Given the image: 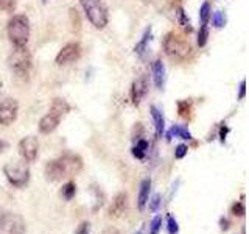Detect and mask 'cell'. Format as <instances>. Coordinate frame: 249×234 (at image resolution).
<instances>
[{"label":"cell","instance_id":"cell-1","mask_svg":"<svg viewBox=\"0 0 249 234\" xmlns=\"http://www.w3.org/2000/svg\"><path fill=\"white\" fill-rule=\"evenodd\" d=\"M162 45H163V52H165L167 57L178 62L187 61L192 57V52H193L190 42L187 41V39H184L182 36L173 33V31L163 38Z\"/></svg>","mask_w":249,"mask_h":234},{"label":"cell","instance_id":"cell-2","mask_svg":"<svg viewBox=\"0 0 249 234\" xmlns=\"http://www.w3.org/2000/svg\"><path fill=\"white\" fill-rule=\"evenodd\" d=\"M8 38L14 47H25L30 39V20L25 14H16L8 22Z\"/></svg>","mask_w":249,"mask_h":234},{"label":"cell","instance_id":"cell-3","mask_svg":"<svg viewBox=\"0 0 249 234\" xmlns=\"http://www.w3.org/2000/svg\"><path fill=\"white\" fill-rule=\"evenodd\" d=\"M6 179L14 187H25L30 181V167L27 161H10L3 166Z\"/></svg>","mask_w":249,"mask_h":234},{"label":"cell","instance_id":"cell-4","mask_svg":"<svg viewBox=\"0 0 249 234\" xmlns=\"http://www.w3.org/2000/svg\"><path fill=\"white\" fill-rule=\"evenodd\" d=\"M89 22L95 28H105L107 25V10L101 0H80Z\"/></svg>","mask_w":249,"mask_h":234},{"label":"cell","instance_id":"cell-5","mask_svg":"<svg viewBox=\"0 0 249 234\" xmlns=\"http://www.w3.org/2000/svg\"><path fill=\"white\" fill-rule=\"evenodd\" d=\"M8 66L11 67L14 74L19 77L28 75V70L31 67V55L25 47H14V50L8 57Z\"/></svg>","mask_w":249,"mask_h":234},{"label":"cell","instance_id":"cell-6","mask_svg":"<svg viewBox=\"0 0 249 234\" xmlns=\"http://www.w3.org/2000/svg\"><path fill=\"white\" fill-rule=\"evenodd\" d=\"M27 222L20 214L3 213L0 214V234H25Z\"/></svg>","mask_w":249,"mask_h":234},{"label":"cell","instance_id":"cell-7","mask_svg":"<svg viewBox=\"0 0 249 234\" xmlns=\"http://www.w3.org/2000/svg\"><path fill=\"white\" fill-rule=\"evenodd\" d=\"M56 164H58V167L62 174V178L75 176L83 170V159L78 155H73V153L62 155L61 158L56 159Z\"/></svg>","mask_w":249,"mask_h":234},{"label":"cell","instance_id":"cell-8","mask_svg":"<svg viewBox=\"0 0 249 234\" xmlns=\"http://www.w3.org/2000/svg\"><path fill=\"white\" fill-rule=\"evenodd\" d=\"M19 113V103L16 98L5 97L0 98V125H11L16 119H18Z\"/></svg>","mask_w":249,"mask_h":234},{"label":"cell","instance_id":"cell-9","mask_svg":"<svg viewBox=\"0 0 249 234\" xmlns=\"http://www.w3.org/2000/svg\"><path fill=\"white\" fill-rule=\"evenodd\" d=\"M19 153L23 161L33 162L39 153V140L35 136H27L19 142Z\"/></svg>","mask_w":249,"mask_h":234},{"label":"cell","instance_id":"cell-10","mask_svg":"<svg viewBox=\"0 0 249 234\" xmlns=\"http://www.w3.org/2000/svg\"><path fill=\"white\" fill-rule=\"evenodd\" d=\"M81 57V47L76 42H69L66 44L59 53L56 55V64H70V62H75L78 58Z\"/></svg>","mask_w":249,"mask_h":234},{"label":"cell","instance_id":"cell-11","mask_svg":"<svg viewBox=\"0 0 249 234\" xmlns=\"http://www.w3.org/2000/svg\"><path fill=\"white\" fill-rule=\"evenodd\" d=\"M128 206H129V200H128V194L126 192H119L114 197L111 206L107 209V215L111 218H119L128 213Z\"/></svg>","mask_w":249,"mask_h":234},{"label":"cell","instance_id":"cell-12","mask_svg":"<svg viewBox=\"0 0 249 234\" xmlns=\"http://www.w3.org/2000/svg\"><path fill=\"white\" fill-rule=\"evenodd\" d=\"M148 88H150V81H148V77L146 75H140L137 77L134 81H132L131 86V98H132V103L134 105H140L148 92Z\"/></svg>","mask_w":249,"mask_h":234},{"label":"cell","instance_id":"cell-13","mask_svg":"<svg viewBox=\"0 0 249 234\" xmlns=\"http://www.w3.org/2000/svg\"><path fill=\"white\" fill-rule=\"evenodd\" d=\"M59 117L53 116V114H45L41 120H39V131L42 133V135H50V133H53L54 130L58 128L59 125Z\"/></svg>","mask_w":249,"mask_h":234},{"label":"cell","instance_id":"cell-14","mask_svg":"<svg viewBox=\"0 0 249 234\" xmlns=\"http://www.w3.org/2000/svg\"><path fill=\"white\" fill-rule=\"evenodd\" d=\"M150 191H151V179L150 178H145L142 179L139 187V195H137V206L140 211L145 209V205L150 200Z\"/></svg>","mask_w":249,"mask_h":234},{"label":"cell","instance_id":"cell-15","mask_svg":"<svg viewBox=\"0 0 249 234\" xmlns=\"http://www.w3.org/2000/svg\"><path fill=\"white\" fill-rule=\"evenodd\" d=\"M153 70V78H154V84L158 89H163L165 86V66L160 59H156L151 66Z\"/></svg>","mask_w":249,"mask_h":234},{"label":"cell","instance_id":"cell-16","mask_svg":"<svg viewBox=\"0 0 249 234\" xmlns=\"http://www.w3.org/2000/svg\"><path fill=\"white\" fill-rule=\"evenodd\" d=\"M151 111V117H153V122H154V128H156V136L160 137L163 130H165V120H163V116H162V111L158 108V106H151L150 108Z\"/></svg>","mask_w":249,"mask_h":234},{"label":"cell","instance_id":"cell-17","mask_svg":"<svg viewBox=\"0 0 249 234\" xmlns=\"http://www.w3.org/2000/svg\"><path fill=\"white\" fill-rule=\"evenodd\" d=\"M69 111H70V105L67 103L64 98H54L52 101V105H50V111L49 113L61 119V117L66 116Z\"/></svg>","mask_w":249,"mask_h":234},{"label":"cell","instance_id":"cell-18","mask_svg":"<svg viewBox=\"0 0 249 234\" xmlns=\"http://www.w3.org/2000/svg\"><path fill=\"white\" fill-rule=\"evenodd\" d=\"M173 136L175 137H181V139H187V140L192 139L190 131L187 130L185 127H181V125H175V127H171V130L168 131V139H171Z\"/></svg>","mask_w":249,"mask_h":234},{"label":"cell","instance_id":"cell-19","mask_svg":"<svg viewBox=\"0 0 249 234\" xmlns=\"http://www.w3.org/2000/svg\"><path fill=\"white\" fill-rule=\"evenodd\" d=\"M176 16H178V23L181 25V28L185 31V33H190V31L193 30L192 22H190L189 18H187V14L184 13L182 8H178V10H176Z\"/></svg>","mask_w":249,"mask_h":234},{"label":"cell","instance_id":"cell-20","mask_svg":"<svg viewBox=\"0 0 249 234\" xmlns=\"http://www.w3.org/2000/svg\"><path fill=\"white\" fill-rule=\"evenodd\" d=\"M150 39H151V28H146L142 39H140V42H137V45H136V53L139 55V57H143L145 55L146 47H148V41H150Z\"/></svg>","mask_w":249,"mask_h":234},{"label":"cell","instance_id":"cell-21","mask_svg":"<svg viewBox=\"0 0 249 234\" xmlns=\"http://www.w3.org/2000/svg\"><path fill=\"white\" fill-rule=\"evenodd\" d=\"M75 194H76V186H75L73 181H69V183H66L64 186H62L61 195H62V198H64L66 201L72 200L75 197Z\"/></svg>","mask_w":249,"mask_h":234},{"label":"cell","instance_id":"cell-22","mask_svg":"<svg viewBox=\"0 0 249 234\" xmlns=\"http://www.w3.org/2000/svg\"><path fill=\"white\" fill-rule=\"evenodd\" d=\"M210 14H212V8H210L209 2H204L199 8V19H201V25H207L210 20Z\"/></svg>","mask_w":249,"mask_h":234},{"label":"cell","instance_id":"cell-23","mask_svg":"<svg viewBox=\"0 0 249 234\" xmlns=\"http://www.w3.org/2000/svg\"><path fill=\"white\" fill-rule=\"evenodd\" d=\"M146 150H148V142H146V140H143V139H139L137 145L132 148V155H134L136 158L142 159L143 156H145V153H146Z\"/></svg>","mask_w":249,"mask_h":234},{"label":"cell","instance_id":"cell-24","mask_svg":"<svg viewBox=\"0 0 249 234\" xmlns=\"http://www.w3.org/2000/svg\"><path fill=\"white\" fill-rule=\"evenodd\" d=\"M207 39H209V28L207 25H201L199 33H198V45L204 47L207 44Z\"/></svg>","mask_w":249,"mask_h":234},{"label":"cell","instance_id":"cell-25","mask_svg":"<svg viewBox=\"0 0 249 234\" xmlns=\"http://www.w3.org/2000/svg\"><path fill=\"white\" fill-rule=\"evenodd\" d=\"M162 230V217L156 215L153 217V220L150 222V234H158Z\"/></svg>","mask_w":249,"mask_h":234},{"label":"cell","instance_id":"cell-26","mask_svg":"<svg viewBox=\"0 0 249 234\" xmlns=\"http://www.w3.org/2000/svg\"><path fill=\"white\" fill-rule=\"evenodd\" d=\"M18 6V0H0V10L6 13H13Z\"/></svg>","mask_w":249,"mask_h":234},{"label":"cell","instance_id":"cell-27","mask_svg":"<svg viewBox=\"0 0 249 234\" xmlns=\"http://www.w3.org/2000/svg\"><path fill=\"white\" fill-rule=\"evenodd\" d=\"M231 213L233 215H237V217H243L245 213H246V208H245V203L243 201H237V203H233L232 208H231Z\"/></svg>","mask_w":249,"mask_h":234},{"label":"cell","instance_id":"cell-28","mask_svg":"<svg viewBox=\"0 0 249 234\" xmlns=\"http://www.w3.org/2000/svg\"><path fill=\"white\" fill-rule=\"evenodd\" d=\"M210 19H212V23H213V25H215L216 28L223 27V25H224V22H226L224 14H223L221 11H216V13H213V14H210Z\"/></svg>","mask_w":249,"mask_h":234},{"label":"cell","instance_id":"cell-29","mask_svg":"<svg viewBox=\"0 0 249 234\" xmlns=\"http://www.w3.org/2000/svg\"><path fill=\"white\" fill-rule=\"evenodd\" d=\"M167 228H168V234H178L179 226H178V222H176V218L173 215L167 217Z\"/></svg>","mask_w":249,"mask_h":234},{"label":"cell","instance_id":"cell-30","mask_svg":"<svg viewBox=\"0 0 249 234\" xmlns=\"http://www.w3.org/2000/svg\"><path fill=\"white\" fill-rule=\"evenodd\" d=\"M187 152H189V147H187L185 144L178 145V147H176V150H175V158H176V159H182L184 156L187 155Z\"/></svg>","mask_w":249,"mask_h":234},{"label":"cell","instance_id":"cell-31","mask_svg":"<svg viewBox=\"0 0 249 234\" xmlns=\"http://www.w3.org/2000/svg\"><path fill=\"white\" fill-rule=\"evenodd\" d=\"M178 108H179V116H181V117H187V116H189V113H190V105L187 103V101H179Z\"/></svg>","mask_w":249,"mask_h":234},{"label":"cell","instance_id":"cell-32","mask_svg":"<svg viewBox=\"0 0 249 234\" xmlns=\"http://www.w3.org/2000/svg\"><path fill=\"white\" fill-rule=\"evenodd\" d=\"M89 230H90L89 222H83L80 226H78V230L75 231V234H89Z\"/></svg>","mask_w":249,"mask_h":234},{"label":"cell","instance_id":"cell-33","mask_svg":"<svg viewBox=\"0 0 249 234\" xmlns=\"http://www.w3.org/2000/svg\"><path fill=\"white\" fill-rule=\"evenodd\" d=\"M246 96V80H241L240 83V92H238V98L240 100H243Z\"/></svg>","mask_w":249,"mask_h":234},{"label":"cell","instance_id":"cell-34","mask_svg":"<svg viewBox=\"0 0 249 234\" xmlns=\"http://www.w3.org/2000/svg\"><path fill=\"white\" fill-rule=\"evenodd\" d=\"M159 203H160V197H159V195H154V198L151 200L150 209L151 211H156V209H158V206H159Z\"/></svg>","mask_w":249,"mask_h":234},{"label":"cell","instance_id":"cell-35","mask_svg":"<svg viewBox=\"0 0 249 234\" xmlns=\"http://www.w3.org/2000/svg\"><path fill=\"white\" fill-rule=\"evenodd\" d=\"M6 148H8V142H6V140H3V139H0V153H3Z\"/></svg>","mask_w":249,"mask_h":234},{"label":"cell","instance_id":"cell-36","mask_svg":"<svg viewBox=\"0 0 249 234\" xmlns=\"http://www.w3.org/2000/svg\"><path fill=\"white\" fill-rule=\"evenodd\" d=\"M221 230H229V222L226 220V218H221Z\"/></svg>","mask_w":249,"mask_h":234},{"label":"cell","instance_id":"cell-37","mask_svg":"<svg viewBox=\"0 0 249 234\" xmlns=\"http://www.w3.org/2000/svg\"><path fill=\"white\" fill-rule=\"evenodd\" d=\"M42 2H47V0H42Z\"/></svg>","mask_w":249,"mask_h":234}]
</instances>
